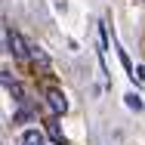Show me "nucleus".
<instances>
[{
    "instance_id": "2",
    "label": "nucleus",
    "mask_w": 145,
    "mask_h": 145,
    "mask_svg": "<svg viewBox=\"0 0 145 145\" xmlns=\"http://www.w3.org/2000/svg\"><path fill=\"white\" fill-rule=\"evenodd\" d=\"M50 105H53V111H65L68 105H65V96L59 93V89H50Z\"/></svg>"
},
{
    "instance_id": "1",
    "label": "nucleus",
    "mask_w": 145,
    "mask_h": 145,
    "mask_svg": "<svg viewBox=\"0 0 145 145\" xmlns=\"http://www.w3.org/2000/svg\"><path fill=\"white\" fill-rule=\"evenodd\" d=\"M22 145H46V139H43L37 130H25V133H22Z\"/></svg>"
},
{
    "instance_id": "3",
    "label": "nucleus",
    "mask_w": 145,
    "mask_h": 145,
    "mask_svg": "<svg viewBox=\"0 0 145 145\" xmlns=\"http://www.w3.org/2000/svg\"><path fill=\"white\" fill-rule=\"evenodd\" d=\"M127 105H130V108H136V111H142V99H139L136 93H127Z\"/></svg>"
},
{
    "instance_id": "4",
    "label": "nucleus",
    "mask_w": 145,
    "mask_h": 145,
    "mask_svg": "<svg viewBox=\"0 0 145 145\" xmlns=\"http://www.w3.org/2000/svg\"><path fill=\"white\" fill-rule=\"evenodd\" d=\"M142 56H145V31H142Z\"/></svg>"
}]
</instances>
